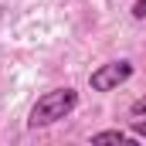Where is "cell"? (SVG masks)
I'll return each instance as SVG.
<instances>
[{
	"label": "cell",
	"mask_w": 146,
	"mask_h": 146,
	"mask_svg": "<svg viewBox=\"0 0 146 146\" xmlns=\"http://www.w3.org/2000/svg\"><path fill=\"white\" fill-rule=\"evenodd\" d=\"M133 17H136V21L146 17V0H136V3H133Z\"/></svg>",
	"instance_id": "5"
},
{
	"label": "cell",
	"mask_w": 146,
	"mask_h": 146,
	"mask_svg": "<svg viewBox=\"0 0 146 146\" xmlns=\"http://www.w3.org/2000/svg\"><path fill=\"white\" fill-rule=\"evenodd\" d=\"M133 78V61H106V65H99L95 72L88 75V85H92V92H112V88H119L122 82H129Z\"/></svg>",
	"instance_id": "2"
},
{
	"label": "cell",
	"mask_w": 146,
	"mask_h": 146,
	"mask_svg": "<svg viewBox=\"0 0 146 146\" xmlns=\"http://www.w3.org/2000/svg\"><path fill=\"white\" fill-rule=\"evenodd\" d=\"M75 106H78V92H75L72 85H65V88H51V92H44L34 106H31L27 126H31V129H41V126L58 122V119H68V115L75 112Z\"/></svg>",
	"instance_id": "1"
},
{
	"label": "cell",
	"mask_w": 146,
	"mask_h": 146,
	"mask_svg": "<svg viewBox=\"0 0 146 146\" xmlns=\"http://www.w3.org/2000/svg\"><path fill=\"white\" fill-rule=\"evenodd\" d=\"M129 136L122 133V129H102V133H95L92 136V143H126Z\"/></svg>",
	"instance_id": "3"
},
{
	"label": "cell",
	"mask_w": 146,
	"mask_h": 146,
	"mask_svg": "<svg viewBox=\"0 0 146 146\" xmlns=\"http://www.w3.org/2000/svg\"><path fill=\"white\" fill-rule=\"evenodd\" d=\"M129 112H133V115H146V95H143V99H136V102L129 106Z\"/></svg>",
	"instance_id": "4"
},
{
	"label": "cell",
	"mask_w": 146,
	"mask_h": 146,
	"mask_svg": "<svg viewBox=\"0 0 146 146\" xmlns=\"http://www.w3.org/2000/svg\"><path fill=\"white\" fill-rule=\"evenodd\" d=\"M133 136H146V119L136 115V122H133Z\"/></svg>",
	"instance_id": "6"
}]
</instances>
